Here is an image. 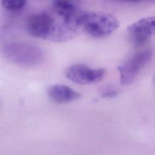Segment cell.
I'll return each mask as SVG.
<instances>
[{"instance_id": "cell-9", "label": "cell", "mask_w": 155, "mask_h": 155, "mask_svg": "<svg viewBox=\"0 0 155 155\" xmlns=\"http://www.w3.org/2000/svg\"><path fill=\"white\" fill-rule=\"evenodd\" d=\"M153 81H154V84H155V75H154V79H153Z\"/></svg>"}, {"instance_id": "cell-8", "label": "cell", "mask_w": 155, "mask_h": 155, "mask_svg": "<svg viewBox=\"0 0 155 155\" xmlns=\"http://www.w3.org/2000/svg\"><path fill=\"white\" fill-rule=\"evenodd\" d=\"M118 94V91L117 90H113V89H108L107 90L104 91L102 94L101 96L103 97H108V98H111V97H114L115 96H116Z\"/></svg>"}, {"instance_id": "cell-6", "label": "cell", "mask_w": 155, "mask_h": 155, "mask_svg": "<svg viewBox=\"0 0 155 155\" xmlns=\"http://www.w3.org/2000/svg\"><path fill=\"white\" fill-rule=\"evenodd\" d=\"M50 99L58 104H65L75 101L80 97V94L70 87L61 84L50 86L47 90Z\"/></svg>"}, {"instance_id": "cell-7", "label": "cell", "mask_w": 155, "mask_h": 155, "mask_svg": "<svg viewBox=\"0 0 155 155\" xmlns=\"http://www.w3.org/2000/svg\"><path fill=\"white\" fill-rule=\"evenodd\" d=\"M2 7L8 11H17L22 8L26 0H1Z\"/></svg>"}, {"instance_id": "cell-3", "label": "cell", "mask_w": 155, "mask_h": 155, "mask_svg": "<svg viewBox=\"0 0 155 155\" xmlns=\"http://www.w3.org/2000/svg\"><path fill=\"white\" fill-rule=\"evenodd\" d=\"M56 23L54 19L45 13H40L31 16L27 20L26 29L33 37L50 39Z\"/></svg>"}, {"instance_id": "cell-2", "label": "cell", "mask_w": 155, "mask_h": 155, "mask_svg": "<svg viewBox=\"0 0 155 155\" xmlns=\"http://www.w3.org/2000/svg\"><path fill=\"white\" fill-rule=\"evenodd\" d=\"M151 55L150 50H144L134 54L120 65L118 67L120 84L125 85L131 83L140 70L150 62Z\"/></svg>"}, {"instance_id": "cell-5", "label": "cell", "mask_w": 155, "mask_h": 155, "mask_svg": "<svg viewBox=\"0 0 155 155\" xmlns=\"http://www.w3.org/2000/svg\"><path fill=\"white\" fill-rule=\"evenodd\" d=\"M128 31L136 45H142L155 35V16L144 18L128 27Z\"/></svg>"}, {"instance_id": "cell-1", "label": "cell", "mask_w": 155, "mask_h": 155, "mask_svg": "<svg viewBox=\"0 0 155 155\" xmlns=\"http://www.w3.org/2000/svg\"><path fill=\"white\" fill-rule=\"evenodd\" d=\"M78 24L80 29L94 38L107 36L119 26V22L113 15L103 12L79 11Z\"/></svg>"}, {"instance_id": "cell-4", "label": "cell", "mask_w": 155, "mask_h": 155, "mask_svg": "<svg viewBox=\"0 0 155 155\" xmlns=\"http://www.w3.org/2000/svg\"><path fill=\"white\" fill-rule=\"evenodd\" d=\"M105 73V70L103 68L91 69L85 65L75 64L67 69L66 76L68 79L76 84L85 85L101 81Z\"/></svg>"}]
</instances>
